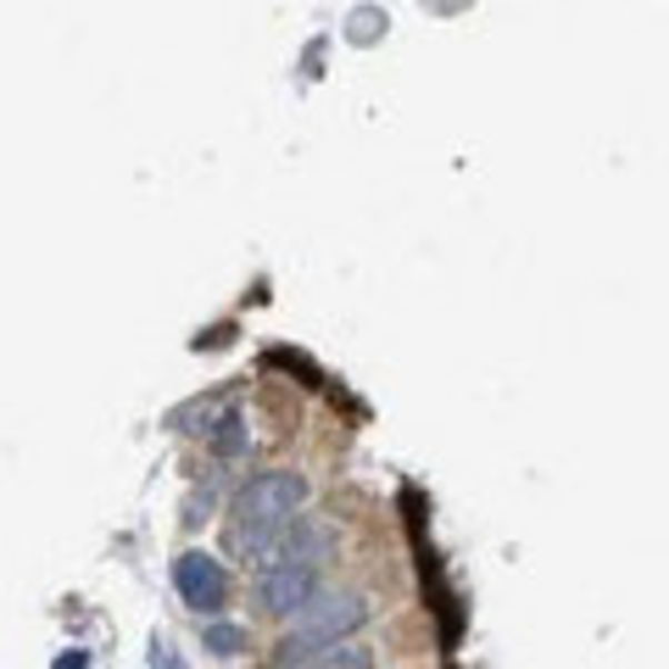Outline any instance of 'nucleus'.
Returning <instances> with one entry per match:
<instances>
[{
    "label": "nucleus",
    "mask_w": 669,
    "mask_h": 669,
    "mask_svg": "<svg viewBox=\"0 0 669 669\" xmlns=\"http://www.w3.org/2000/svg\"><path fill=\"white\" fill-rule=\"evenodd\" d=\"M307 502V480L296 469H257L240 497H234V519H229V552L240 558H279L290 525L301 519Z\"/></svg>",
    "instance_id": "1"
},
{
    "label": "nucleus",
    "mask_w": 669,
    "mask_h": 669,
    "mask_svg": "<svg viewBox=\"0 0 669 669\" xmlns=\"http://www.w3.org/2000/svg\"><path fill=\"white\" fill-rule=\"evenodd\" d=\"M268 669H375V658H369V647H358V641H318V636L290 630V636L273 647Z\"/></svg>",
    "instance_id": "2"
},
{
    "label": "nucleus",
    "mask_w": 669,
    "mask_h": 669,
    "mask_svg": "<svg viewBox=\"0 0 669 669\" xmlns=\"http://www.w3.org/2000/svg\"><path fill=\"white\" fill-rule=\"evenodd\" d=\"M318 569L312 563H290V558H273L262 575H257V602L279 619H296L312 597H318Z\"/></svg>",
    "instance_id": "3"
},
{
    "label": "nucleus",
    "mask_w": 669,
    "mask_h": 669,
    "mask_svg": "<svg viewBox=\"0 0 669 669\" xmlns=\"http://www.w3.org/2000/svg\"><path fill=\"white\" fill-rule=\"evenodd\" d=\"M358 625H369V602L358 591H318L301 613H296V630L301 636H318V641H341L352 636Z\"/></svg>",
    "instance_id": "4"
},
{
    "label": "nucleus",
    "mask_w": 669,
    "mask_h": 669,
    "mask_svg": "<svg viewBox=\"0 0 669 669\" xmlns=\"http://www.w3.org/2000/svg\"><path fill=\"white\" fill-rule=\"evenodd\" d=\"M173 586H179V597H184L196 613H218V608L229 602V575H223V563H218L212 552H201V547H190V552L173 558Z\"/></svg>",
    "instance_id": "5"
},
{
    "label": "nucleus",
    "mask_w": 669,
    "mask_h": 669,
    "mask_svg": "<svg viewBox=\"0 0 669 669\" xmlns=\"http://www.w3.org/2000/svg\"><path fill=\"white\" fill-rule=\"evenodd\" d=\"M329 552V525H318V519H296L290 525V536H284V547H279V558H290V563H312L318 569V558Z\"/></svg>",
    "instance_id": "6"
},
{
    "label": "nucleus",
    "mask_w": 669,
    "mask_h": 669,
    "mask_svg": "<svg viewBox=\"0 0 669 669\" xmlns=\"http://www.w3.org/2000/svg\"><path fill=\"white\" fill-rule=\"evenodd\" d=\"M212 441H218V452H223V458H234V452L246 447V425H240V413H223V425H218V436H212Z\"/></svg>",
    "instance_id": "7"
},
{
    "label": "nucleus",
    "mask_w": 669,
    "mask_h": 669,
    "mask_svg": "<svg viewBox=\"0 0 669 669\" xmlns=\"http://www.w3.org/2000/svg\"><path fill=\"white\" fill-rule=\"evenodd\" d=\"M240 641H246V630H240V625H212V630H207V647H212L218 658H234V652H240Z\"/></svg>",
    "instance_id": "8"
},
{
    "label": "nucleus",
    "mask_w": 669,
    "mask_h": 669,
    "mask_svg": "<svg viewBox=\"0 0 669 669\" xmlns=\"http://www.w3.org/2000/svg\"><path fill=\"white\" fill-rule=\"evenodd\" d=\"M57 669H90V658H84V652H68V658H57Z\"/></svg>",
    "instance_id": "9"
}]
</instances>
